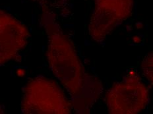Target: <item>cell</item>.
<instances>
[{"label":"cell","mask_w":153,"mask_h":114,"mask_svg":"<svg viewBox=\"0 0 153 114\" xmlns=\"http://www.w3.org/2000/svg\"><path fill=\"white\" fill-rule=\"evenodd\" d=\"M47 58L50 67L68 93L78 96L85 85V73L75 47L54 23H48Z\"/></svg>","instance_id":"obj_1"},{"label":"cell","mask_w":153,"mask_h":114,"mask_svg":"<svg viewBox=\"0 0 153 114\" xmlns=\"http://www.w3.org/2000/svg\"><path fill=\"white\" fill-rule=\"evenodd\" d=\"M21 109L25 113L68 114L71 105L56 82L39 77L25 86Z\"/></svg>","instance_id":"obj_2"},{"label":"cell","mask_w":153,"mask_h":114,"mask_svg":"<svg viewBox=\"0 0 153 114\" xmlns=\"http://www.w3.org/2000/svg\"><path fill=\"white\" fill-rule=\"evenodd\" d=\"M149 100V88L135 73H131L113 85L105 96L111 114L139 113L145 108Z\"/></svg>","instance_id":"obj_3"},{"label":"cell","mask_w":153,"mask_h":114,"mask_svg":"<svg viewBox=\"0 0 153 114\" xmlns=\"http://www.w3.org/2000/svg\"><path fill=\"white\" fill-rule=\"evenodd\" d=\"M133 0H95L88 24V33L92 39L100 42L117 25L130 17Z\"/></svg>","instance_id":"obj_4"},{"label":"cell","mask_w":153,"mask_h":114,"mask_svg":"<svg viewBox=\"0 0 153 114\" xmlns=\"http://www.w3.org/2000/svg\"><path fill=\"white\" fill-rule=\"evenodd\" d=\"M28 36L23 23L0 9V65L15 58L26 46Z\"/></svg>","instance_id":"obj_5"},{"label":"cell","mask_w":153,"mask_h":114,"mask_svg":"<svg viewBox=\"0 0 153 114\" xmlns=\"http://www.w3.org/2000/svg\"><path fill=\"white\" fill-rule=\"evenodd\" d=\"M143 73L150 82H152V52L146 55L142 63Z\"/></svg>","instance_id":"obj_6"},{"label":"cell","mask_w":153,"mask_h":114,"mask_svg":"<svg viewBox=\"0 0 153 114\" xmlns=\"http://www.w3.org/2000/svg\"><path fill=\"white\" fill-rule=\"evenodd\" d=\"M24 73H25V72L23 70H21V69H19V70L17 71V74L19 76H23V75H24Z\"/></svg>","instance_id":"obj_7"}]
</instances>
